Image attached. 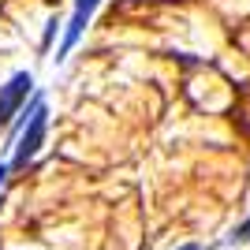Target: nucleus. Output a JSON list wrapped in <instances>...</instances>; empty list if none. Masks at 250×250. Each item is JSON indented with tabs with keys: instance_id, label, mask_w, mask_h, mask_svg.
<instances>
[{
	"instance_id": "6",
	"label": "nucleus",
	"mask_w": 250,
	"mask_h": 250,
	"mask_svg": "<svg viewBox=\"0 0 250 250\" xmlns=\"http://www.w3.org/2000/svg\"><path fill=\"white\" fill-rule=\"evenodd\" d=\"M4 179H8V161H0V187H4Z\"/></svg>"
},
{
	"instance_id": "5",
	"label": "nucleus",
	"mask_w": 250,
	"mask_h": 250,
	"mask_svg": "<svg viewBox=\"0 0 250 250\" xmlns=\"http://www.w3.org/2000/svg\"><path fill=\"white\" fill-rule=\"evenodd\" d=\"M56 26H60V22H56V19H49V26H45V38H42V45H45V49H49V42H52V34H56Z\"/></svg>"
},
{
	"instance_id": "2",
	"label": "nucleus",
	"mask_w": 250,
	"mask_h": 250,
	"mask_svg": "<svg viewBox=\"0 0 250 250\" xmlns=\"http://www.w3.org/2000/svg\"><path fill=\"white\" fill-rule=\"evenodd\" d=\"M30 94H34V75L30 71H15L8 83L0 86V127L11 124V116H19V108L26 104Z\"/></svg>"
},
{
	"instance_id": "1",
	"label": "nucleus",
	"mask_w": 250,
	"mask_h": 250,
	"mask_svg": "<svg viewBox=\"0 0 250 250\" xmlns=\"http://www.w3.org/2000/svg\"><path fill=\"white\" fill-rule=\"evenodd\" d=\"M45 131H49V108H34V116L26 120V127L19 131V138L11 142V165L8 168H26V161H34V153L42 149Z\"/></svg>"
},
{
	"instance_id": "3",
	"label": "nucleus",
	"mask_w": 250,
	"mask_h": 250,
	"mask_svg": "<svg viewBox=\"0 0 250 250\" xmlns=\"http://www.w3.org/2000/svg\"><path fill=\"white\" fill-rule=\"evenodd\" d=\"M97 4H101V0H75L71 22H67V30H63V42H60V49H56V60H63L75 45L83 42V34H86V26H90V19H94Z\"/></svg>"
},
{
	"instance_id": "4",
	"label": "nucleus",
	"mask_w": 250,
	"mask_h": 250,
	"mask_svg": "<svg viewBox=\"0 0 250 250\" xmlns=\"http://www.w3.org/2000/svg\"><path fill=\"white\" fill-rule=\"evenodd\" d=\"M231 243H250V220H243L239 228H235V235H231Z\"/></svg>"
},
{
	"instance_id": "7",
	"label": "nucleus",
	"mask_w": 250,
	"mask_h": 250,
	"mask_svg": "<svg viewBox=\"0 0 250 250\" xmlns=\"http://www.w3.org/2000/svg\"><path fill=\"white\" fill-rule=\"evenodd\" d=\"M179 250H198V247H194V243H187V247H179Z\"/></svg>"
}]
</instances>
